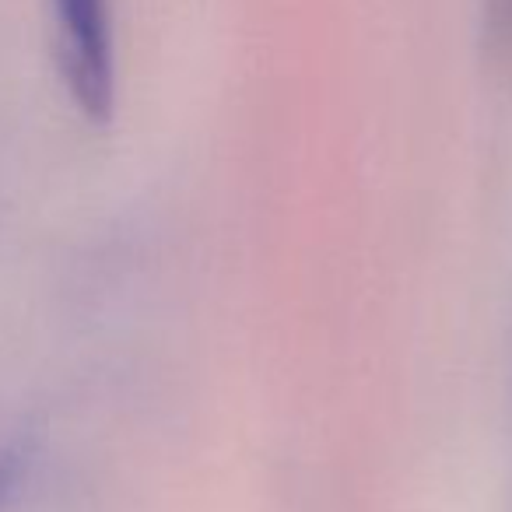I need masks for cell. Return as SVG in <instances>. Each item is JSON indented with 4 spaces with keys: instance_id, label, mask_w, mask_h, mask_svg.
I'll return each mask as SVG.
<instances>
[{
    "instance_id": "1",
    "label": "cell",
    "mask_w": 512,
    "mask_h": 512,
    "mask_svg": "<svg viewBox=\"0 0 512 512\" xmlns=\"http://www.w3.org/2000/svg\"><path fill=\"white\" fill-rule=\"evenodd\" d=\"M57 25V60L74 106L95 123L113 116L116 50L109 0H50Z\"/></svg>"
},
{
    "instance_id": "2",
    "label": "cell",
    "mask_w": 512,
    "mask_h": 512,
    "mask_svg": "<svg viewBox=\"0 0 512 512\" xmlns=\"http://www.w3.org/2000/svg\"><path fill=\"white\" fill-rule=\"evenodd\" d=\"M481 32L491 64L512 74V0H484Z\"/></svg>"
}]
</instances>
